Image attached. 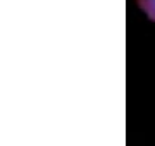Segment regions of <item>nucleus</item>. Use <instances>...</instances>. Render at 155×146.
I'll return each instance as SVG.
<instances>
[{
	"label": "nucleus",
	"instance_id": "obj_1",
	"mask_svg": "<svg viewBox=\"0 0 155 146\" xmlns=\"http://www.w3.org/2000/svg\"><path fill=\"white\" fill-rule=\"evenodd\" d=\"M136 2H138V5L141 7V11H143L152 21H155V0H136Z\"/></svg>",
	"mask_w": 155,
	"mask_h": 146
}]
</instances>
